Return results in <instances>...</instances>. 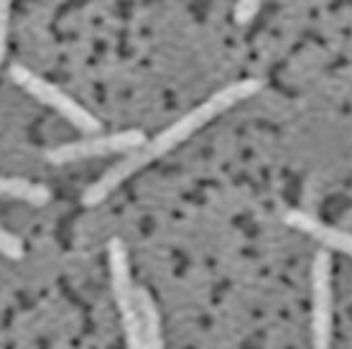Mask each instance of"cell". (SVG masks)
<instances>
[{"mask_svg": "<svg viewBox=\"0 0 352 349\" xmlns=\"http://www.w3.org/2000/svg\"><path fill=\"white\" fill-rule=\"evenodd\" d=\"M263 79H256V77H248V79H238V82H230L220 92H214L210 100H204L202 105H197L192 113L182 115L176 122H171L168 128L159 133V135H153L151 140H146L141 148H135L133 153L123 156L115 166H110L105 174L100 176L95 183H89L85 194H82V204L85 207H95L100 201H105L110 194L120 186L123 181H128L133 174H138L141 168H146L151 161H156V158L166 156L168 150H174L179 143H184L186 138H192L194 133L199 131L202 125L212 120V117H217L222 115L225 110H230L232 105H238L248 97L258 95L261 89H263Z\"/></svg>", "mask_w": 352, "mask_h": 349, "instance_id": "obj_1", "label": "cell"}, {"mask_svg": "<svg viewBox=\"0 0 352 349\" xmlns=\"http://www.w3.org/2000/svg\"><path fill=\"white\" fill-rule=\"evenodd\" d=\"M8 77L13 79L18 87L23 89V92H28V95L34 97V100L44 102L46 107H52L54 113L62 115L64 120H69L77 131L97 133L100 128H102V122L97 120L87 107H82L80 102H77L74 97L67 95L62 87H56L54 82H49V79L34 74V71L28 69V67H23V64H10Z\"/></svg>", "mask_w": 352, "mask_h": 349, "instance_id": "obj_2", "label": "cell"}, {"mask_svg": "<svg viewBox=\"0 0 352 349\" xmlns=\"http://www.w3.org/2000/svg\"><path fill=\"white\" fill-rule=\"evenodd\" d=\"M146 135L141 131H120L110 133V135H92V138L72 140L54 146L44 153V158L54 166H67V164H77V161H87V158H102L115 156V153H133L146 143Z\"/></svg>", "mask_w": 352, "mask_h": 349, "instance_id": "obj_3", "label": "cell"}, {"mask_svg": "<svg viewBox=\"0 0 352 349\" xmlns=\"http://www.w3.org/2000/svg\"><path fill=\"white\" fill-rule=\"evenodd\" d=\"M332 255L319 250L311 260V349H332Z\"/></svg>", "mask_w": 352, "mask_h": 349, "instance_id": "obj_4", "label": "cell"}, {"mask_svg": "<svg viewBox=\"0 0 352 349\" xmlns=\"http://www.w3.org/2000/svg\"><path fill=\"white\" fill-rule=\"evenodd\" d=\"M286 225H291V227L304 232V235L314 237L319 245H324V247H329V250H340L342 255H350L352 258V235L350 232L332 227V225H327V222H322V219L311 217V214L299 212V210L286 212Z\"/></svg>", "mask_w": 352, "mask_h": 349, "instance_id": "obj_5", "label": "cell"}, {"mask_svg": "<svg viewBox=\"0 0 352 349\" xmlns=\"http://www.w3.org/2000/svg\"><path fill=\"white\" fill-rule=\"evenodd\" d=\"M110 283H113L115 304L120 308V319H123L125 347L146 349L143 337H141V324H138V311H135V286H133L131 275H115Z\"/></svg>", "mask_w": 352, "mask_h": 349, "instance_id": "obj_6", "label": "cell"}, {"mask_svg": "<svg viewBox=\"0 0 352 349\" xmlns=\"http://www.w3.org/2000/svg\"><path fill=\"white\" fill-rule=\"evenodd\" d=\"M135 311H138V324H141V337L146 349H164L159 306L148 293V289H143V286L135 289Z\"/></svg>", "mask_w": 352, "mask_h": 349, "instance_id": "obj_7", "label": "cell"}, {"mask_svg": "<svg viewBox=\"0 0 352 349\" xmlns=\"http://www.w3.org/2000/svg\"><path fill=\"white\" fill-rule=\"evenodd\" d=\"M0 196L3 199H18L28 201V204H49L52 201V189L44 183L28 181V179H10V176H0Z\"/></svg>", "mask_w": 352, "mask_h": 349, "instance_id": "obj_8", "label": "cell"}, {"mask_svg": "<svg viewBox=\"0 0 352 349\" xmlns=\"http://www.w3.org/2000/svg\"><path fill=\"white\" fill-rule=\"evenodd\" d=\"M0 255H6L10 260H21V258L26 255L21 237L10 235L8 229H3V227H0Z\"/></svg>", "mask_w": 352, "mask_h": 349, "instance_id": "obj_9", "label": "cell"}, {"mask_svg": "<svg viewBox=\"0 0 352 349\" xmlns=\"http://www.w3.org/2000/svg\"><path fill=\"white\" fill-rule=\"evenodd\" d=\"M258 13H261V3H258V0H243V3H238L235 10H232V16H235V21H238L240 26H248Z\"/></svg>", "mask_w": 352, "mask_h": 349, "instance_id": "obj_10", "label": "cell"}, {"mask_svg": "<svg viewBox=\"0 0 352 349\" xmlns=\"http://www.w3.org/2000/svg\"><path fill=\"white\" fill-rule=\"evenodd\" d=\"M8 23H10V3L0 0V64L8 52Z\"/></svg>", "mask_w": 352, "mask_h": 349, "instance_id": "obj_11", "label": "cell"}]
</instances>
